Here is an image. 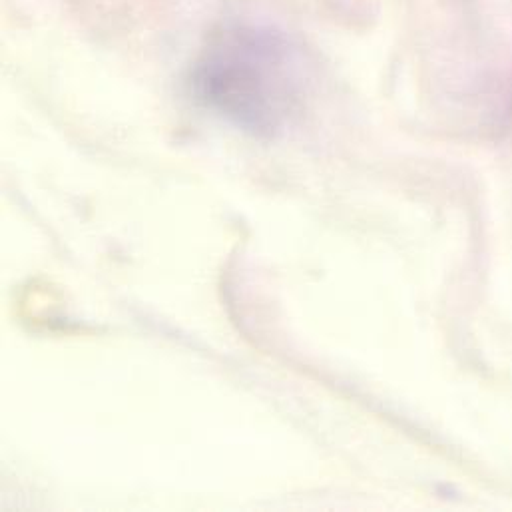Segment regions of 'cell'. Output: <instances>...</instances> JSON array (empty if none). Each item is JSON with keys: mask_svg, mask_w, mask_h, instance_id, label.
Returning a JSON list of instances; mask_svg holds the SVG:
<instances>
[{"mask_svg": "<svg viewBox=\"0 0 512 512\" xmlns=\"http://www.w3.org/2000/svg\"><path fill=\"white\" fill-rule=\"evenodd\" d=\"M190 84L194 96L224 120L259 138H273L299 110L303 60L281 30L234 24L202 48Z\"/></svg>", "mask_w": 512, "mask_h": 512, "instance_id": "1", "label": "cell"}]
</instances>
